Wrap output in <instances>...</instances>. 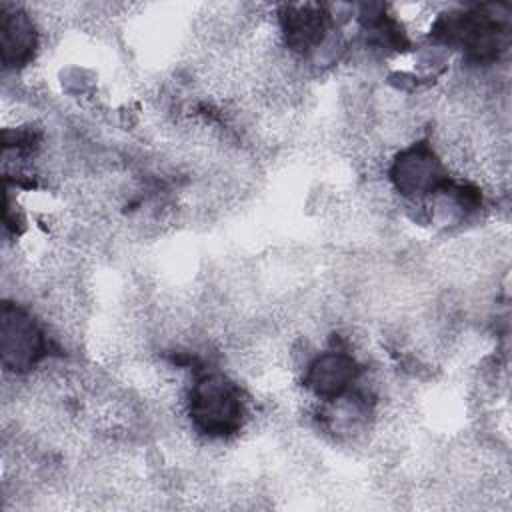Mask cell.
<instances>
[{"instance_id": "obj_1", "label": "cell", "mask_w": 512, "mask_h": 512, "mask_svg": "<svg viewBox=\"0 0 512 512\" xmlns=\"http://www.w3.org/2000/svg\"><path fill=\"white\" fill-rule=\"evenodd\" d=\"M186 410L192 428L212 440L238 434L248 414L242 388L222 372H206L194 380Z\"/></svg>"}, {"instance_id": "obj_2", "label": "cell", "mask_w": 512, "mask_h": 512, "mask_svg": "<svg viewBox=\"0 0 512 512\" xmlns=\"http://www.w3.org/2000/svg\"><path fill=\"white\" fill-rule=\"evenodd\" d=\"M388 174L394 190L412 202L440 194L450 182L442 158L426 140L402 148L394 156Z\"/></svg>"}, {"instance_id": "obj_3", "label": "cell", "mask_w": 512, "mask_h": 512, "mask_svg": "<svg viewBox=\"0 0 512 512\" xmlns=\"http://www.w3.org/2000/svg\"><path fill=\"white\" fill-rule=\"evenodd\" d=\"M2 364L6 372L26 374L46 356V334L22 306L4 302L0 320Z\"/></svg>"}, {"instance_id": "obj_4", "label": "cell", "mask_w": 512, "mask_h": 512, "mask_svg": "<svg viewBox=\"0 0 512 512\" xmlns=\"http://www.w3.org/2000/svg\"><path fill=\"white\" fill-rule=\"evenodd\" d=\"M360 366L356 358L346 350H326L316 354L304 372V386L318 400L332 402L352 392L358 382Z\"/></svg>"}, {"instance_id": "obj_5", "label": "cell", "mask_w": 512, "mask_h": 512, "mask_svg": "<svg viewBox=\"0 0 512 512\" xmlns=\"http://www.w3.org/2000/svg\"><path fill=\"white\" fill-rule=\"evenodd\" d=\"M2 24H0V36H2V62L6 68H20L32 62L34 52L38 48V26L34 18L24 12L22 8L14 6H2L0 10Z\"/></svg>"}]
</instances>
